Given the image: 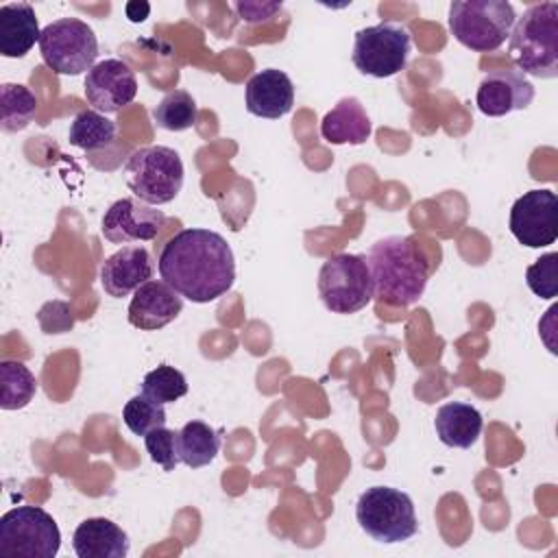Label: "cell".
<instances>
[{
  "label": "cell",
  "mask_w": 558,
  "mask_h": 558,
  "mask_svg": "<svg viewBox=\"0 0 558 558\" xmlns=\"http://www.w3.org/2000/svg\"><path fill=\"white\" fill-rule=\"evenodd\" d=\"M159 275L192 303L227 294L235 281V257L229 242L211 229H181L159 253Z\"/></svg>",
  "instance_id": "1"
},
{
  "label": "cell",
  "mask_w": 558,
  "mask_h": 558,
  "mask_svg": "<svg viewBox=\"0 0 558 558\" xmlns=\"http://www.w3.org/2000/svg\"><path fill=\"white\" fill-rule=\"evenodd\" d=\"M366 264L373 279V294L395 307L416 303L429 281V262L408 235H386L371 244Z\"/></svg>",
  "instance_id": "2"
},
{
  "label": "cell",
  "mask_w": 558,
  "mask_h": 558,
  "mask_svg": "<svg viewBox=\"0 0 558 558\" xmlns=\"http://www.w3.org/2000/svg\"><path fill=\"white\" fill-rule=\"evenodd\" d=\"M508 52L523 74L558 76V2L532 4L510 31Z\"/></svg>",
  "instance_id": "3"
},
{
  "label": "cell",
  "mask_w": 558,
  "mask_h": 558,
  "mask_svg": "<svg viewBox=\"0 0 558 558\" xmlns=\"http://www.w3.org/2000/svg\"><path fill=\"white\" fill-rule=\"evenodd\" d=\"M447 22L458 44L473 52H493L510 37L517 15L506 0H456Z\"/></svg>",
  "instance_id": "4"
},
{
  "label": "cell",
  "mask_w": 558,
  "mask_h": 558,
  "mask_svg": "<svg viewBox=\"0 0 558 558\" xmlns=\"http://www.w3.org/2000/svg\"><path fill=\"white\" fill-rule=\"evenodd\" d=\"M360 527L377 543H403L418 532L414 501L408 493L392 486H371L355 504Z\"/></svg>",
  "instance_id": "5"
},
{
  "label": "cell",
  "mask_w": 558,
  "mask_h": 558,
  "mask_svg": "<svg viewBox=\"0 0 558 558\" xmlns=\"http://www.w3.org/2000/svg\"><path fill=\"white\" fill-rule=\"evenodd\" d=\"M183 161L174 148L144 146L129 155L124 179L135 198L148 205L174 201L183 187Z\"/></svg>",
  "instance_id": "6"
},
{
  "label": "cell",
  "mask_w": 558,
  "mask_h": 558,
  "mask_svg": "<svg viewBox=\"0 0 558 558\" xmlns=\"http://www.w3.org/2000/svg\"><path fill=\"white\" fill-rule=\"evenodd\" d=\"M318 296L333 314H355L373 301V279L364 255L336 253L318 272Z\"/></svg>",
  "instance_id": "7"
},
{
  "label": "cell",
  "mask_w": 558,
  "mask_h": 558,
  "mask_svg": "<svg viewBox=\"0 0 558 558\" xmlns=\"http://www.w3.org/2000/svg\"><path fill=\"white\" fill-rule=\"evenodd\" d=\"M39 52L54 74L78 76L96 65L98 39L87 22L78 17H61L41 31Z\"/></svg>",
  "instance_id": "8"
},
{
  "label": "cell",
  "mask_w": 558,
  "mask_h": 558,
  "mask_svg": "<svg viewBox=\"0 0 558 558\" xmlns=\"http://www.w3.org/2000/svg\"><path fill=\"white\" fill-rule=\"evenodd\" d=\"M61 532L52 514L39 506H17L0 519V551L24 558H54Z\"/></svg>",
  "instance_id": "9"
},
{
  "label": "cell",
  "mask_w": 558,
  "mask_h": 558,
  "mask_svg": "<svg viewBox=\"0 0 558 558\" xmlns=\"http://www.w3.org/2000/svg\"><path fill=\"white\" fill-rule=\"evenodd\" d=\"M412 37L405 26L379 22L355 33L351 61L360 74L390 78L399 74L410 57Z\"/></svg>",
  "instance_id": "10"
},
{
  "label": "cell",
  "mask_w": 558,
  "mask_h": 558,
  "mask_svg": "<svg viewBox=\"0 0 558 558\" xmlns=\"http://www.w3.org/2000/svg\"><path fill=\"white\" fill-rule=\"evenodd\" d=\"M510 233L527 248L549 246L558 240V196L551 190H530L512 203Z\"/></svg>",
  "instance_id": "11"
},
{
  "label": "cell",
  "mask_w": 558,
  "mask_h": 558,
  "mask_svg": "<svg viewBox=\"0 0 558 558\" xmlns=\"http://www.w3.org/2000/svg\"><path fill=\"white\" fill-rule=\"evenodd\" d=\"M163 225L166 216L161 209L140 198H120L105 211L100 231L111 244H131L157 238Z\"/></svg>",
  "instance_id": "12"
},
{
  "label": "cell",
  "mask_w": 558,
  "mask_h": 558,
  "mask_svg": "<svg viewBox=\"0 0 558 558\" xmlns=\"http://www.w3.org/2000/svg\"><path fill=\"white\" fill-rule=\"evenodd\" d=\"M137 94L135 72L122 59L98 61L85 76V98L100 113H116Z\"/></svg>",
  "instance_id": "13"
},
{
  "label": "cell",
  "mask_w": 558,
  "mask_h": 558,
  "mask_svg": "<svg viewBox=\"0 0 558 558\" xmlns=\"http://www.w3.org/2000/svg\"><path fill=\"white\" fill-rule=\"evenodd\" d=\"M534 100V85L521 70L501 68L488 72L475 94L477 109L488 118H501L512 111L530 107Z\"/></svg>",
  "instance_id": "14"
},
{
  "label": "cell",
  "mask_w": 558,
  "mask_h": 558,
  "mask_svg": "<svg viewBox=\"0 0 558 558\" xmlns=\"http://www.w3.org/2000/svg\"><path fill=\"white\" fill-rule=\"evenodd\" d=\"M183 310V296L166 281H146L133 292L129 323L142 331H157L170 325Z\"/></svg>",
  "instance_id": "15"
},
{
  "label": "cell",
  "mask_w": 558,
  "mask_h": 558,
  "mask_svg": "<svg viewBox=\"0 0 558 558\" xmlns=\"http://www.w3.org/2000/svg\"><path fill=\"white\" fill-rule=\"evenodd\" d=\"M155 266L144 246H122L100 266V283L113 299L129 296L140 286L153 279Z\"/></svg>",
  "instance_id": "16"
},
{
  "label": "cell",
  "mask_w": 558,
  "mask_h": 558,
  "mask_svg": "<svg viewBox=\"0 0 558 558\" xmlns=\"http://www.w3.org/2000/svg\"><path fill=\"white\" fill-rule=\"evenodd\" d=\"M244 98L248 113L257 118L279 120L292 111L294 85L283 70L266 68L248 78Z\"/></svg>",
  "instance_id": "17"
},
{
  "label": "cell",
  "mask_w": 558,
  "mask_h": 558,
  "mask_svg": "<svg viewBox=\"0 0 558 558\" xmlns=\"http://www.w3.org/2000/svg\"><path fill=\"white\" fill-rule=\"evenodd\" d=\"M72 547L78 558H126V532L105 517L81 521L72 534Z\"/></svg>",
  "instance_id": "18"
},
{
  "label": "cell",
  "mask_w": 558,
  "mask_h": 558,
  "mask_svg": "<svg viewBox=\"0 0 558 558\" xmlns=\"http://www.w3.org/2000/svg\"><path fill=\"white\" fill-rule=\"evenodd\" d=\"M41 31L35 9L28 2H9L0 7V54L20 59L39 44Z\"/></svg>",
  "instance_id": "19"
},
{
  "label": "cell",
  "mask_w": 558,
  "mask_h": 558,
  "mask_svg": "<svg viewBox=\"0 0 558 558\" xmlns=\"http://www.w3.org/2000/svg\"><path fill=\"white\" fill-rule=\"evenodd\" d=\"M373 133V122L364 105L355 96H344L338 105L325 113L320 122V135L329 144H364Z\"/></svg>",
  "instance_id": "20"
},
{
  "label": "cell",
  "mask_w": 558,
  "mask_h": 558,
  "mask_svg": "<svg viewBox=\"0 0 558 558\" xmlns=\"http://www.w3.org/2000/svg\"><path fill=\"white\" fill-rule=\"evenodd\" d=\"M484 427L480 410L464 401H449L438 408L434 418L436 436L442 445L453 449H469L477 442Z\"/></svg>",
  "instance_id": "21"
},
{
  "label": "cell",
  "mask_w": 558,
  "mask_h": 558,
  "mask_svg": "<svg viewBox=\"0 0 558 558\" xmlns=\"http://www.w3.org/2000/svg\"><path fill=\"white\" fill-rule=\"evenodd\" d=\"M179 460L190 469H201L214 462L220 449V432L203 421H190L177 432Z\"/></svg>",
  "instance_id": "22"
},
{
  "label": "cell",
  "mask_w": 558,
  "mask_h": 558,
  "mask_svg": "<svg viewBox=\"0 0 558 558\" xmlns=\"http://www.w3.org/2000/svg\"><path fill=\"white\" fill-rule=\"evenodd\" d=\"M116 122L96 109L78 111L70 124L68 140L81 150H102L116 140Z\"/></svg>",
  "instance_id": "23"
},
{
  "label": "cell",
  "mask_w": 558,
  "mask_h": 558,
  "mask_svg": "<svg viewBox=\"0 0 558 558\" xmlns=\"http://www.w3.org/2000/svg\"><path fill=\"white\" fill-rule=\"evenodd\" d=\"M37 392V379L26 364L15 360L0 362V408L22 410Z\"/></svg>",
  "instance_id": "24"
},
{
  "label": "cell",
  "mask_w": 558,
  "mask_h": 558,
  "mask_svg": "<svg viewBox=\"0 0 558 558\" xmlns=\"http://www.w3.org/2000/svg\"><path fill=\"white\" fill-rule=\"evenodd\" d=\"M37 113L35 94L20 83H4L0 87V126L7 133L22 131Z\"/></svg>",
  "instance_id": "25"
},
{
  "label": "cell",
  "mask_w": 558,
  "mask_h": 558,
  "mask_svg": "<svg viewBox=\"0 0 558 558\" xmlns=\"http://www.w3.org/2000/svg\"><path fill=\"white\" fill-rule=\"evenodd\" d=\"M198 118V105L185 89H172L168 92L159 105L153 109V120L159 129L166 131H187L196 124Z\"/></svg>",
  "instance_id": "26"
},
{
  "label": "cell",
  "mask_w": 558,
  "mask_h": 558,
  "mask_svg": "<svg viewBox=\"0 0 558 558\" xmlns=\"http://www.w3.org/2000/svg\"><path fill=\"white\" fill-rule=\"evenodd\" d=\"M142 395H146L148 399H153L161 405L174 403L183 395H187V379L179 368L161 364L144 375Z\"/></svg>",
  "instance_id": "27"
},
{
  "label": "cell",
  "mask_w": 558,
  "mask_h": 558,
  "mask_svg": "<svg viewBox=\"0 0 558 558\" xmlns=\"http://www.w3.org/2000/svg\"><path fill=\"white\" fill-rule=\"evenodd\" d=\"M122 421L135 436H146L150 429L166 425V410L146 395H135L124 403Z\"/></svg>",
  "instance_id": "28"
},
{
  "label": "cell",
  "mask_w": 558,
  "mask_h": 558,
  "mask_svg": "<svg viewBox=\"0 0 558 558\" xmlns=\"http://www.w3.org/2000/svg\"><path fill=\"white\" fill-rule=\"evenodd\" d=\"M527 288L541 299H554L558 294V253H545L525 268Z\"/></svg>",
  "instance_id": "29"
},
{
  "label": "cell",
  "mask_w": 558,
  "mask_h": 558,
  "mask_svg": "<svg viewBox=\"0 0 558 558\" xmlns=\"http://www.w3.org/2000/svg\"><path fill=\"white\" fill-rule=\"evenodd\" d=\"M144 447L155 464H159L163 471H174L179 460V447H177V432L163 427L150 429L144 436Z\"/></svg>",
  "instance_id": "30"
},
{
  "label": "cell",
  "mask_w": 558,
  "mask_h": 558,
  "mask_svg": "<svg viewBox=\"0 0 558 558\" xmlns=\"http://www.w3.org/2000/svg\"><path fill=\"white\" fill-rule=\"evenodd\" d=\"M124 11H126V17H129L131 22H144L146 15H148V11H150V4H148V2H129V4L124 7Z\"/></svg>",
  "instance_id": "31"
}]
</instances>
